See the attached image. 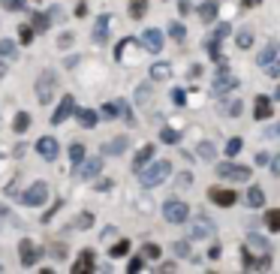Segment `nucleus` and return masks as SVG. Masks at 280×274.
<instances>
[{"mask_svg":"<svg viewBox=\"0 0 280 274\" xmlns=\"http://www.w3.org/2000/svg\"><path fill=\"white\" fill-rule=\"evenodd\" d=\"M169 75H172V66H169V63H154V66H151V78H154V81H166Z\"/></svg>","mask_w":280,"mask_h":274,"instance_id":"b1692460","label":"nucleus"},{"mask_svg":"<svg viewBox=\"0 0 280 274\" xmlns=\"http://www.w3.org/2000/svg\"><path fill=\"white\" fill-rule=\"evenodd\" d=\"M45 199H48V184H45V181H33V184L21 193V202H24L27 208H42Z\"/></svg>","mask_w":280,"mask_h":274,"instance_id":"f03ea898","label":"nucleus"},{"mask_svg":"<svg viewBox=\"0 0 280 274\" xmlns=\"http://www.w3.org/2000/svg\"><path fill=\"white\" fill-rule=\"evenodd\" d=\"M241 262H244V268H268L271 265V253H250V250H244V256H241Z\"/></svg>","mask_w":280,"mask_h":274,"instance_id":"f8f14e48","label":"nucleus"},{"mask_svg":"<svg viewBox=\"0 0 280 274\" xmlns=\"http://www.w3.org/2000/svg\"><path fill=\"white\" fill-rule=\"evenodd\" d=\"M238 151H241V139H229V142H226V154H229V157H235Z\"/></svg>","mask_w":280,"mask_h":274,"instance_id":"a18cd8bd","label":"nucleus"},{"mask_svg":"<svg viewBox=\"0 0 280 274\" xmlns=\"http://www.w3.org/2000/svg\"><path fill=\"white\" fill-rule=\"evenodd\" d=\"M145 12H148V3L145 0H133L130 3V15L133 18H145Z\"/></svg>","mask_w":280,"mask_h":274,"instance_id":"2f4dec72","label":"nucleus"},{"mask_svg":"<svg viewBox=\"0 0 280 274\" xmlns=\"http://www.w3.org/2000/svg\"><path fill=\"white\" fill-rule=\"evenodd\" d=\"M208 199H211L214 205H220V208H232V205L238 202L235 190H226V187H211V190H208Z\"/></svg>","mask_w":280,"mask_h":274,"instance_id":"0eeeda50","label":"nucleus"},{"mask_svg":"<svg viewBox=\"0 0 280 274\" xmlns=\"http://www.w3.org/2000/svg\"><path fill=\"white\" fill-rule=\"evenodd\" d=\"M97 118H106V121H112V118H118V106L115 103H106L103 109H100V115Z\"/></svg>","mask_w":280,"mask_h":274,"instance_id":"4c0bfd02","label":"nucleus"},{"mask_svg":"<svg viewBox=\"0 0 280 274\" xmlns=\"http://www.w3.org/2000/svg\"><path fill=\"white\" fill-rule=\"evenodd\" d=\"M184 100H187V94H184V90H172V103L184 106Z\"/></svg>","mask_w":280,"mask_h":274,"instance_id":"603ef678","label":"nucleus"},{"mask_svg":"<svg viewBox=\"0 0 280 274\" xmlns=\"http://www.w3.org/2000/svg\"><path fill=\"white\" fill-rule=\"evenodd\" d=\"M262 202H265L262 187H250V190H247V205H250V208H262Z\"/></svg>","mask_w":280,"mask_h":274,"instance_id":"393cba45","label":"nucleus"},{"mask_svg":"<svg viewBox=\"0 0 280 274\" xmlns=\"http://www.w3.org/2000/svg\"><path fill=\"white\" fill-rule=\"evenodd\" d=\"M75 226H78V229H90V226H94V214H90V211H81V214L75 217Z\"/></svg>","mask_w":280,"mask_h":274,"instance_id":"c9c22d12","label":"nucleus"},{"mask_svg":"<svg viewBox=\"0 0 280 274\" xmlns=\"http://www.w3.org/2000/svg\"><path fill=\"white\" fill-rule=\"evenodd\" d=\"M229 30H232V27H229L226 21H223V24H217V27H214V39H223V36H226Z\"/></svg>","mask_w":280,"mask_h":274,"instance_id":"8fccbe9b","label":"nucleus"},{"mask_svg":"<svg viewBox=\"0 0 280 274\" xmlns=\"http://www.w3.org/2000/svg\"><path fill=\"white\" fill-rule=\"evenodd\" d=\"M217 175L226 178V181H247L250 178V169L247 166H238V163H220L217 166Z\"/></svg>","mask_w":280,"mask_h":274,"instance_id":"39448f33","label":"nucleus"},{"mask_svg":"<svg viewBox=\"0 0 280 274\" xmlns=\"http://www.w3.org/2000/svg\"><path fill=\"white\" fill-rule=\"evenodd\" d=\"M3 75H6V63H0V78H3Z\"/></svg>","mask_w":280,"mask_h":274,"instance_id":"052dcab7","label":"nucleus"},{"mask_svg":"<svg viewBox=\"0 0 280 274\" xmlns=\"http://www.w3.org/2000/svg\"><path fill=\"white\" fill-rule=\"evenodd\" d=\"M169 36H172L175 42H184V39H187V27H184V24H175V21H172V24H169Z\"/></svg>","mask_w":280,"mask_h":274,"instance_id":"cd10ccee","label":"nucleus"},{"mask_svg":"<svg viewBox=\"0 0 280 274\" xmlns=\"http://www.w3.org/2000/svg\"><path fill=\"white\" fill-rule=\"evenodd\" d=\"M178 184H181V187H190V184H193V181H190V175H187V172H184V175H178Z\"/></svg>","mask_w":280,"mask_h":274,"instance_id":"6e6d98bb","label":"nucleus"},{"mask_svg":"<svg viewBox=\"0 0 280 274\" xmlns=\"http://www.w3.org/2000/svg\"><path fill=\"white\" fill-rule=\"evenodd\" d=\"M69 157H72V163H81L84 160V145L81 142H72L69 145Z\"/></svg>","mask_w":280,"mask_h":274,"instance_id":"f704fd0d","label":"nucleus"},{"mask_svg":"<svg viewBox=\"0 0 280 274\" xmlns=\"http://www.w3.org/2000/svg\"><path fill=\"white\" fill-rule=\"evenodd\" d=\"M169 175H172V166H169L166 160H157V163L139 169V181H142V187H160Z\"/></svg>","mask_w":280,"mask_h":274,"instance_id":"f257e3e1","label":"nucleus"},{"mask_svg":"<svg viewBox=\"0 0 280 274\" xmlns=\"http://www.w3.org/2000/svg\"><path fill=\"white\" fill-rule=\"evenodd\" d=\"M154 154H157V151H154V145H145V148H142V151L136 154V160H133V169L139 172L142 166H148V163L154 160Z\"/></svg>","mask_w":280,"mask_h":274,"instance_id":"a211bd4d","label":"nucleus"},{"mask_svg":"<svg viewBox=\"0 0 280 274\" xmlns=\"http://www.w3.org/2000/svg\"><path fill=\"white\" fill-rule=\"evenodd\" d=\"M142 45H145L151 54H160V51H163V33L154 30V27H148V30L142 33Z\"/></svg>","mask_w":280,"mask_h":274,"instance_id":"6e6552de","label":"nucleus"},{"mask_svg":"<svg viewBox=\"0 0 280 274\" xmlns=\"http://www.w3.org/2000/svg\"><path fill=\"white\" fill-rule=\"evenodd\" d=\"M18 256H21V265H24V268H30V265L39 262V250H36L30 241H21V244H18Z\"/></svg>","mask_w":280,"mask_h":274,"instance_id":"9b49d317","label":"nucleus"},{"mask_svg":"<svg viewBox=\"0 0 280 274\" xmlns=\"http://www.w3.org/2000/svg\"><path fill=\"white\" fill-rule=\"evenodd\" d=\"M244 250H250V253H271L268 241H265L262 235H256V232H250V235L244 238Z\"/></svg>","mask_w":280,"mask_h":274,"instance_id":"4468645a","label":"nucleus"},{"mask_svg":"<svg viewBox=\"0 0 280 274\" xmlns=\"http://www.w3.org/2000/svg\"><path fill=\"white\" fill-rule=\"evenodd\" d=\"M57 151H60V145H57V142H54L51 136H42V139L36 142V154H39L42 160H48V163H51V160L57 157Z\"/></svg>","mask_w":280,"mask_h":274,"instance_id":"9d476101","label":"nucleus"},{"mask_svg":"<svg viewBox=\"0 0 280 274\" xmlns=\"http://www.w3.org/2000/svg\"><path fill=\"white\" fill-rule=\"evenodd\" d=\"M94 268V253L90 250H84L78 259H75V265H72V274H87Z\"/></svg>","mask_w":280,"mask_h":274,"instance_id":"dca6fc26","label":"nucleus"},{"mask_svg":"<svg viewBox=\"0 0 280 274\" xmlns=\"http://www.w3.org/2000/svg\"><path fill=\"white\" fill-rule=\"evenodd\" d=\"M160 139H163L166 145H175V142L181 139V133H178V130H163V133H160Z\"/></svg>","mask_w":280,"mask_h":274,"instance_id":"a19ab883","label":"nucleus"},{"mask_svg":"<svg viewBox=\"0 0 280 274\" xmlns=\"http://www.w3.org/2000/svg\"><path fill=\"white\" fill-rule=\"evenodd\" d=\"M265 166L271 169V175H274V178H280V154H274V157H271V163H265Z\"/></svg>","mask_w":280,"mask_h":274,"instance_id":"09e8293b","label":"nucleus"},{"mask_svg":"<svg viewBox=\"0 0 280 274\" xmlns=\"http://www.w3.org/2000/svg\"><path fill=\"white\" fill-rule=\"evenodd\" d=\"M223 106H226V115H229V118H238L244 103H238V100H229V103H223Z\"/></svg>","mask_w":280,"mask_h":274,"instance_id":"58836bf2","label":"nucleus"},{"mask_svg":"<svg viewBox=\"0 0 280 274\" xmlns=\"http://www.w3.org/2000/svg\"><path fill=\"white\" fill-rule=\"evenodd\" d=\"M136 100H139V106L151 109V87H148V84H142V87L136 90Z\"/></svg>","mask_w":280,"mask_h":274,"instance_id":"7c9ffc66","label":"nucleus"},{"mask_svg":"<svg viewBox=\"0 0 280 274\" xmlns=\"http://www.w3.org/2000/svg\"><path fill=\"white\" fill-rule=\"evenodd\" d=\"M69 115H75V100H72V97L66 94V97L60 100V106L54 109V115H51V124H63V121H66Z\"/></svg>","mask_w":280,"mask_h":274,"instance_id":"1a4fd4ad","label":"nucleus"},{"mask_svg":"<svg viewBox=\"0 0 280 274\" xmlns=\"http://www.w3.org/2000/svg\"><path fill=\"white\" fill-rule=\"evenodd\" d=\"M274 57H277V45H274V42H268V45H265V48L259 51V57H256V63H259V66H268V63H271Z\"/></svg>","mask_w":280,"mask_h":274,"instance_id":"4be33fe9","label":"nucleus"},{"mask_svg":"<svg viewBox=\"0 0 280 274\" xmlns=\"http://www.w3.org/2000/svg\"><path fill=\"white\" fill-rule=\"evenodd\" d=\"M15 51H18V45L12 39H0V57H15Z\"/></svg>","mask_w":280,"mask_h":274,"instance_id":"473e14b6","label":"nucleus"},{"mask_svg":"<svg viewBox=\"0 0 280 274\" xmlns=\"http://www.w3.org/2000/svg\"><path fill=\"white\" fill-rule=\"evenodd\" d=\"M75 169H78V178H94L100 169H103V157H94V160H81V163H75Z\"/></svg>","mask_w":280,"mask_h":274,"instance_id":"ddd939ff","label":"nucleus"},{"mask_svg":"<svg viewBox=\"0 0 280 274\" xmlns=\"http://www.w3.org/2000/svg\"><path fill=\"white\" fill-rule=\"evenodd\" d=\"M106 30H109V15H100L94 24V42H106V36H109Z\"/></svg>","mask_w":280,"mask_h":274,"instance_id":"aec40b11","label":"nucleus"},{"mask_svg":"<svg viewBox=\"0 0 280 274\" xmlns=\"http://www.w3.org/2000/svg\"><path fill=\"white\" fill-rule=\"evenodd\" d=\"M6 223H12V226H15V217H12L9 211H3V205H0V226H6Z\"/></svg>","mask_w":280,"mask_h":274,"instance_id":"3c124183","label":"nucleus"},{"mask_svg":"<svg viewBox=\"0 0 280 274\" xmlns=\"http://www.w3.org/2000/svg\"><path fill=\"white\" fill-rule=\"evenodd\" d=\"M54 87H57V78H54L51 69H45V72L39 75V81H36V97H39L42 106H48V103L54 100Z\"/></svg>","mask_w":280,"mask_h":274,"instance_id":"7ed1b4c3","label":"nucleus"},{"mask_svg":"<svg viewBox=\"0 0 280 274\" xmlns=\"http://www.w3.org/2000/svg\"><path fill=\"white\" fill-rule=\"evenodd\" d=\"M274 97H277V103H280V84H277V94H274Z\"/></svg>","mask_w":280,"mask_h":274,"instance_id":"680f3d73","label":"nucleus"},{"mask_svg":"<svg viewBox=\"0 0 280 274\" xmlns=\"http://www.w3.org/2000/svg\"><path fill=\"white\" fill-rule=\"evenodd\" d=\"M265 136H268V139H277L280 136V124H271V127L265 130Z\"/></svg>","mask_w":280,"mask_h":274,"instance_id":"864d4df0","label":"nucleus"},{"mask_svg":"<svg viewBox=\"0 0 280 274\" xmlns=\"http://www.w3.org/2000/svg\"><path fill=\"white\" fill-rule=\"evenodd\" d=\"M265 223H268L271 232H280V208H271V211L265 214Z\"/></svg>","mask_w":280,"mask_h":274,"instance_id":"c756f323","label":"nucleus"},{"mask_svg":"<svg viewBox=\"0 0 280 274\" xmlns=\"http://www.w3.org/2000/svg\"><path fill=\"white\" fill-rule=\"evenodd\" d=\"M265 69H268V75H271V78H280V57H274Z\"/></svg>","mask_w":280,"mask_h":274,"instance_id":"de8ad7c7","label":"nucleus"},{"mask_svg":"<svg viewBox=\"0 0 280 274\" xmlns=\"http://www.w3.org/2000/svg\"><path fill=\"white\" fill-rule=\"evenodd\" d=\"M0 6L9 12H18V9H24V0H0Z\"/></svg>","mask_w":280,"mask_h":274,"instance_id":"c03bdc74","label":"nucleus"},{"mask_svg":"<svg viewBox=\"0 0 280 274\" xmlns=\"http://www.w3.org/2000/svg\"><path fill=\"white\" fill-rule=\"evenodd\" d=\"M211 232H214V229H211V223H208L205 217H196V220H193V226H190V235H193L196 241L211 238Z\"/></svg>","mask_w":280,"mask_h":274,"instance_id":"2eb2a0df","label":"nucleus"},{"mask_svg":"<svg viewBox=\"0 0 280 274\" xmlns=\"http://www.w3.org/2000/svg\"><path fill=\"white\" fill-rule=\"evenodd\" d=\"M259 3H262V0H241V6H244V9H247V6H259Z\"/></svg>","mask_w":280,"mask_h":274,"instance_id":"bf43d9fd","label":"nucleus"},{"mask_svg":"<svg viewBox=\"0 0 280 274\" xmlns=\"http://www.w3.org/2000/svg\"><path fill=\"white\" fill-rule=\"evenodd\" d=\"M109 253H112V256H127V253H130V241H118Z\"/></svg>","mask_w":280,"mask_h":274,"instance_id":"79ce46f5","label":"nucleus"},{"mask_svg":"<svg viewBox=\"0 0 280 274\" xmlns=\"http://www.w3.org/2000/svg\"><path fill=\"white\" fill-rule=\"evenodd\" d=\"M172 250H175V256H178V259H190V244H187V241H175V244H172Z\"/></svg>","mask_w":280,"mask_h":274,"instance_id":"e433bc0d","label":"nucleus"},{"mask_svg":"<svg viewBox=\"0 0 280 274\" xmlns=\"http://www.w3.org/2000/svg\"><path fill=\"white\" fill-rule=\"evenodd\" d=\"M12 127H15V133H27V127H30V115H27V112H18Z\"/></svg>","mask_w":280,"mask_h":274,"instance_id":"c85d7f7f","label":"nucleus"},{"mask_svg":"<svg viewBox=\"0 0 280 274\" xmlns=\"http://www.w3.org/2000/svg\"><path fill=\"white\" fill-rule=\"evenodd\" d=\"M75 15H78V18H81V15H87V6H84V3H78V6H75Z\"/></svg>","mask_w":280,"mask_h":274,"instance_id":"13d9d810","label":"nucleus"},{"mask_svg":"<svg viewBox=\"0 0 280 274\" xmlns=\"http://www.w3.org/2000/svg\"><path fill=\"white\" fill-rule=\"evenodd\" d=\"M196 154H199V157H202L205 163H211L217 151H214V145H211V142H199V148H196Z\"/></svg>","mask_w":280,"mask_h":274,"instance_id":"bb28decb","label":"nucleus"},{"mask_svg":"<svg viewBox=\"0 0 280 274\" xmlns=\"http://www.w3.org/2000/svg\"><path fill=\"white\" fill-rule=\"evenodd\" d=\"M253 115H256L259 121L271 118V100H268V97H256V103H253Z\"/></svg>","mask_w":280,"mask_h":274,"instance_id":"f3484780","label":"nucleus"},{"mask_svg":"<svg viewBox=\"0 0 280 274\" xmlns=\"http://www.w3.org/2000/svg\"><path fill=\"white\" fill-rule=\"evenodd\" d=\"M178 12H181V15H190V12H193V9H190V3H187V0H184V3H178Z\"/></svg>","mask_w":280,"mask_h":274,"instance_id":"5fc2aeb1","label":"nucleus"},{"mask_svg":"<svg viewBox=\"0 0 280 274\" xmlns=\"http://www.w3.org/2000/svg\"><path fill=\"white\" fill-rule=\"evenodd\" d=\"M238 87V78L232 75V72H226V66L217 72V78H214V84H211V90L220 97V94H229V90H235Z\"/></svg>","mask_w":280,"mask_h":274,"instance_id":"423d86ee","label":"nucleus"},{"mask_svg":"<svg viewBox=\"0 0 280 274\" xmlns=\"http://www.w3.org/2000/svg\"><path fill=\"white\" fill-rule=\"evenodd\" d=\"M127 145H130V139H127V136H121V139H115V142L103 145V154H124V151H127Z\"/></svg>","mask_w":280,"mask_h":274,"instance_id":"5701e85b","label":"nucleus"},{"mask_svg":"<svg viewBox=\"0 0 280 274\" xmlns=\"http://www.w3.org/2000/svg\"><path fill=\"white\" fill-rule=\"evenodd\" d=\"M142 265H145L142 259H133V262H130V271H142Z\"/></svg>","mask_w":280,"mask_h":274,"instance_id":"4d7b16f0","label":"nucleus"},{"mask_svg":"<svg viewBox=\"0 0 280 274\" xmlns=\"http://www.w3.org/2000/svg\"><path fill=\"white\" fill-rule=\"evenodd\" d=\"M115 106H118V115H121V118H127V121H133V109H130V106H127L124 100H115Z\"/></svg>","mask_w":280,"mask_h":274,"instance_id":"ea45409f","label":"nucleus"},{"mask_svg":"<svg viewBox=\"0 0 280 274\" xmlns=\"http://www.w3.org/2000/svg\"><path fill=\"white\" fill-rule=\"evenodd\" d=\"M18 33H21V42H30V39H33V27H30V24H21Z\"/></svg>","mask_w":280,"mask_h":274,"instance_id":"49530a36","label":"nucleus"},{"mask_svg":"<svg viewBox=\"0 0 280 274\" xmlns=\"http://www.w3.org/2000/svg\"><path fill=\"white\" fill-rule=\"evenodd\" d=\"M75 115H78V124H81V127H87V130L97 124V112H90V109H78Z\"/></svg>","mask_w":280,"mask_h":274,"instance_id":"a878e982","label":"nucleus"},{"mask_svg":"<svg viewBox=\"0 0 280 274\" xmlns=\"http://www.w3.org/2000/svg\"><path fill=\"white\" fill-rule=\"evenodd\" d=\"M142 256H145V259H160V247H157V244H145V247H142Z\"/></svg>","mask_w":280,"mask_h":274,"instance_id":"37998d69","label":"nucleus"},{"mask_svg":"<svg viewBox=\"0 0 280 274\" xmlns=\"http://www.w3.org/2000/svg\"><path fill=\"white\" fill-rule=\"evenodd\" d=\"M214 18H217V3H214V0H205V3L199 6V21L211 24Z\"/></svg>","mask_w":280,"mask_h":274,"instance_id":"6ab92c4d","label":"nucleus"},{"mask_svg":"<svg viewBox=\"0 0 280 274\" xmlns=\"http://www.w3.org/2000/svg\"><path fill=\"white\" fill-rule=\"evenodd\" d=\"M187 214H190V211H187V202H181V199H175V196L163 202V217H166L169 223H175V226H178V223H184V220H187Z\"/></svg>","mask_w":280,"mask_h":274,"instance_id":"20e7f679","label":"nucleus"},{"mask_svg":"<svg viewBox=\"0 0 280 274\" xmlns=\"http://www.w3.org/2000/svg\"><path fill=\"white\" fill-rule=\"evenodd\" d=\"M48 24H51L48 15H42V12H33V15H30V27H33V33H45Z\"/></svg>","mask_w":280,"mask_h":274,"instance_id":"412c9836","label":"nucleus"},{"mask_svg":"<svg viewBox=\"0 0 280 274\" xmlns=\"http://www.w3.org/2000/svg\"><path fill=\"white\" fill-rule=\"evenodd\" d=\"M235 42H238V48H250V45H253V33H250V30L244 27V30H241L238 36H235Z\"/></svg>","mask_w":280,"mask_h":274,"instance_id":"72a5a7b5","label":"nucleus"}]
</instances>
